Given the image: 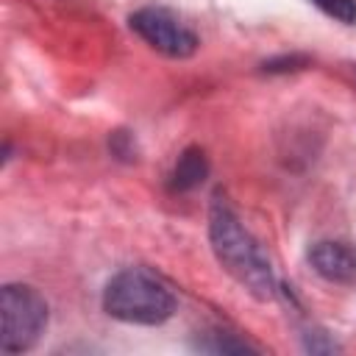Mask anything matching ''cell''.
<instances>
[{"mask_svg": "<svg viewBox=\"0 0 356 356\" xmlns=\"http://www.w3.org/2000/svg\"><path fill=\"white\" fill-rule=\"evenodd\" d=\"M309 261H312L314 273H320L325 281H334V284L356 281V250L348 242L323 239V242L312 245Z\"/></svg>", "mask_w": 356, "mask_h": 356, "instance_id": "cell-5", "label": "cell"}, {"mask_svg": "<svg viewBox=\"0 0 356 356\" xmlns=\"http://www.w3.org/2000/svg\"><path fill=\"white\" fill-rule=\"evenodd\" d=\"M209 236H211V248H214L220 264L250 295H256L261 300L273 298L275 275H273V267H270L261 245L242 228L239 217L220 197L214 200L211 214H209Z\"/></svg>", "mask_w": 356, "mask_h": 356, "instance_id": "cell-1", "label": "cell"}, {"mask_svg": "<svg viewBox=\"0 0 356 356\" xmlns=\"http://www.w3.org/2000/svg\"><path fill=\"white\" fill-rule=\"evenodd\" d=\"M131 28L159 53L172 56V58H186L197 50V36L167 8H139L131 14Z\"/></svg>", "mask_w": 356, "mask_h": 356, "instance_id": "cell-4", "label": "cell"}, {"mask_svg": "<svg viewBox=\"0 0 356 356\" xmlns=\"http://www.w3.org/2000/svg\"><path fill=\"white\" fill-rule=\"evenodd\" d=\"M103 309L106 314L122 323L156 325V323H164L175 312V295L150 270L131 267V270L117 273L106 284Z\"/></svg>", "mask_w": 356, "mask_h": 356, "instance_id": "cell-2", "label": "cell"}, {"mask_svg": "<svg viewBox=\"0 0 356 356\" xmlns=\"http://www.w3.org/2000/svg\"><path fill=\"white\" fill-rule=\"evenodd\" d=\"M209 175V159L200 147H186L178 161H175V170L170 175V189L175 192H186V189H195L197 184H203V178Z\"/></svg>", "mask_w": 356, "mask_h": 356, "instance_id": "cell-6", "label": "cell"}, {"mask_svg": "<svg viewBox=\"0 0 356 356\" xmlns=\"http://www.w3.org/2000/svg\"><path fill=\"white\" fill-rule=\"evenodd\" d=\"M320 11H325L328 17L345 22V25H353L356 22V0H312Z\"/></svg>", "mask_w": 356, "mask_h": 356, "instance_id": "cell-7", "label": "cell"}, {"mask_svg": "<svg viewBox=\"0 0 356 356\" xmlns=\"http://www.w3.org/2000/svg\"><path fill=\"white\" fill-rule=\"evenodd\" d=\"M0 348L6 353H22L36 345L47 325V303L28 284H6L0 292Z\"/></svg>", "mask_w": 356, "mask_h": 356, "instance_id": "cell-3", "label": "cell"}]
</instances>
